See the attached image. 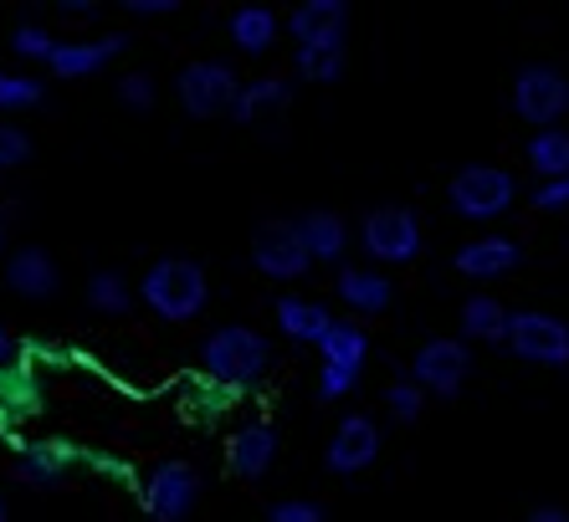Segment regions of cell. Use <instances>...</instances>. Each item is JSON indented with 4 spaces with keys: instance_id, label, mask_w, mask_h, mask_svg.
Here are the masks:
<instances>
[{
    "instance_id": "cell-34",
    "label": "cell",
    "mask_w": 569,
    "mask_h": 522,
    "mask_svg": "<svg viewBox=\"0 0 569 522\" xmlns=\"http://www.w3.org/2000/svg\"><path fill=\"white\" fill-rule=\"evenodd\" d=\"M267 522H329V508L318 496H278L267 508Z\"/></svg>"
},
{
    "instance_id": "cell-18",
    "label": "cell",
    "mask_w": 569,
    "mask_h": 522,
    "mask_svg": "<svg viewBox=\"0 0 569 522\" xmlns=\"http://www.w3.org/2000/svg\"><path fill=\"white\" fill-rule=\"evenodd\" d=\"M333 298H339V308H349V318H380L396 308V282H390V272H380V267H339L333 272Z\"/></svg>"
},
{
    "instance_id": "cell-7",
    "label": "cell",
    "mask_w": 569,
    "mask_h": 522,
    "mask_svg": "<svg viewBox=\"0 0 569 522\" xmlns=\"http://www.w3.org/2000/svg\"><path fill=\"white\" fill-rule=\"evenodd\" d=\"M472 369H477L472 343H462L457 333H437V339H426L421 349L411 353V369H406V374H411L431 400H457V394L467 390Z\"/></svg>"
},
{
    "instance_id": "cell-30",
    "label": "cell",
    "mask_w": 569,
    "mask_h": 522,
    "mask_svg": "<svg viewBox=\"0 0 569 522\" xmlns=\"http://www.w3.org/2000/svg\"><path fill=\"white\" fill-rule=\"evenodd\" d=\"M113 103H119L129 118H149L159 108V82L133 67V72H123V78L113 82Z\"/></svg>"
},
{
    "instance_id": "cell-6",
    "label": "cell",
    "mask_w": 569,
    "mask_h": 522,
    "mask_svg": "<svg viewBox=\"0 0 569 522\" xmlns=\"http://www.w3.org/2000/svg\"><path fill=\"white\" fill-rule=\"evenodd\" d=\"M513 113L529 123L533 133L539 129H565L569 118V72L555 62H529L513 72V92H508Z\"/></svg>"
},
{
    "instance_id": "cell-13",
    "label": "cell",
    "mask_w": 569,
    "mask_h": 522,
    "mask_svg": "<svg viewBox=\"0 0 569 522\" xmlns=\"http://www.w3.org/2000/svg\"><path fill=\"white\" fill-rule=\"evenodd\" d=\"M518 267H523V247L503 231H482V235H472V241H462V247L451 251V272L467 277V282H477V288L503 282V277H513Z\"/></svg>"
},
{
    "instance_id": "cell-31",
    "label": "cell",
    "mask_w": 569,
    "mask_h": 522,
    "mask_svg": "<svg viewBox=\"0 0 569 522\" xmlns=\"http://www.w3.org/2000/svg\"><path fill=\"white\" fill-rule=\"evenodd\" d=\"M11 57L16 62H52L57 57V37L47 27H41V21H21V27L11 31Z\"/></svg>"
},
{
    "instance_id": "cell-15",
    "label": "cell",
    "mask_w": 569,
    "mask_h": 522,
    "mask_svg": "<svg viewBox=\"0 0 569 522\" xmlns=\"http://www.w3.org/2000/svg\"><path fill=\"white\" fill-rule=\"evenodd\" d=\"M282 451V435L272 420H241L237 431L226 435V471L241 476V482H262L272 461Z\"/></svg>"
},
{
    "instance_id": "cell-26",
    "label": "cell",
    "mask_w": 569,
    "mask_h": 522,
    "mask_svg": "<svg viewBox=\"0 0 569 522\" xmlns=\"http://www.w3.org/2000/svg\"><path fill=\"white\" fill-rule=\"evenodd\" d=\"M523 159H529V170L539 174V180H565V174H569V129H539V133H529Z\"/></svg>"
},
{
    "instance_id": "cell-8",
    "label": "cell",
    "mask_w": 569,
    "mask_h": 522,
    "mask_svg": "<svg viewBox=\"0 0 569 522\" xmlns=\"http://www.w3.org/2000/svg\"><path fill=\"white\" fill-rule=\"evenodd\" d=\"M508 353L533 369H569V323L543 308H518L508 323Z\"/></svg>"
},
{
    "instance_id": "cell-5",
    "label": "cell",
    "mask_w": 569,
    "mask_h": 522,
    "mask_svg": "<svg viewBox=\"0 0 569 522\" xmlns=\"http://www.w3.org/2000/svg\"><path fill=\"white\" fill-rule=\"evenodd\" d=\"M237 92H241L237 62H226V57H206V62H190L174 72V103H180V113H186L190 123L231 118Z\"/></svg>"
},
{
    "instance_id": "cell-9",
    "label": "cell",
    "mask_w": 569,
    "mask_h": 522,
    "mask_svg": "<svg viewBox=\"0 0 569 522\" xmlns=\"http://www.w3.org/2000/svg\"><path fill=\"white\" fill-rule=\"evenodd\" d=\"M200 492H206V476H200L190 461L170 456L144 476L139 502H144L149 522H190V512L200 508Z\"/></svg>"
},
{
    "instance_id": "cell-4",
    "label": "cell",
    "mask_w": 569,
    "mask_h": 522,
    "mask_svg": "<svg viewBox=\"0 0 569 522\" xmlns=\"http://www.w3.org/2000/svg\"><path fill=\"white\" fill-rule=\"evenodd\" d=\"M359 251L370 257V267H411L426 251V225L411 205H375L359 215L355 225Z\"/></svg>"
},
{
    "instance_id": "cell-36",
    "label": "cell",
    "mask_w": 569,
    "mask_h": 522,
    "mask_svg": "<svg viewBox=\"0 0 569 522\" xmlns=\"http://www.w3.org/2000/svg\"><path fill=\"white\" fill-rule=\"evenodd\" d=\"M529 205L539 210V215H565L569 210V174L565 180H539L529 190Z\"/></svg>"
},
{
    "instance_id": "cell-14",
    "label": "cell",
    "mask_w": 569,
    "mask_h": 522,
    "mask_svg": "<svg viewBox=\"0 0 569 522\" xmlns=\"http://www.w3.org/2000/svg\"><path fill=\"white\" fill-rule=\"evenodd\" d=\"M78 461H82L78 445L41 435V441H21V445H16L11 471H16V482L31 486V492H57V486L72 476V466H78Z\"/></svg>"
},
{
    "instance_id": "cell-28",
    "label": "cell",
    "mask_w": 569,
    "mask_h": 522,
    "mask_svg": "<svg viewBox=\"0 0 569 522\" xmlns=\"http://www.w3.org/2000/svg\"><path fill=\"white\" fill-rule=\"evenodd\" d=\"M47 103V82L37 72H11L0 67V118H16V113H37Z\"/></svg>"
},
{
    "instance_id": "cell-12",
    "label": "cell",
    "mask_w": 569,
    "mask_h": 522,
    "mask_svg": "<svg viewBox=\"0 0 569 522\" xmlns=\"http://www.w3.org/2000/svg\"><path fill=\"white\" fill-rule=\"evenodd\" d=\"M282 21H288L292 47L349 52V27H355V11H349V0H298V6H292Z\"/></svg>"
},
{
    "instance_id": "cell-21",
    "label": "cell",
    "mask_w": 569,
    "mask_h": 522,
    "mask_svg": "<svg viewBox=\"0 0 569 522\" xmlns=\"http://www.w3.org/2000/svg\"><path fill=\"white\" fill-rule=\"evenodd\" d=\"M508 323H513V308L498 302L492 292H472V298H462V308H457V339L462 343H492V349H503Z\"/></svg>"
},
{
    "instance_id": "cell-22",
    "label": "cell",
    "mask_w": 569,
    "mask_h": 522,
    "mask_svg": "<svg viewBox=\"0 0 569 522\" xmlns=\"http://www.w3.org/2000/svg\"><path fill=\"white\" fill-rule=\"evenodd\" d=\"M282 31H288V21L272 6H257V0L252 6H237L231 21H226V37H231V47L241 57H267L282 41Z\"/></svg>"
},
{
    "instance_id": "cell-11",
    "label": "cell",
    "mask_w": 569,
    "mask_h": 522,
    "mask_svg": "<svg viewBox=\"0 0 569 522\" xmlns=\"http://www.w3.org/2000/svg\"><path fill=\"white\" fill-rule=\"evenodd\" d=\"M385 451V431H380V420L365 415V410H349L339 425H333L329 445H323V471L329 476H359V471H370L375 461H380Z\"/></svg>"
},
{
    "instance_id": "cell-16",
    "label": "cell",
    "mask_w": 569,
    "mask_h": 522,
    "mask_svg": "<svg viewBox=\"0 0 569 522\" xmlns=\"http://www.w3.org/2000/svg\"><path fill=\"white\" fill-rule=\"evenodd\" d=\"M129 52V31H108V37H72V41H57V57L47 62V72L62 82H82V78H98L108 72V62H119Z\"/></svg>"
},
{
    "instance_id": "cell-24",
    "label": "cell",
    "mask_w": 569,
    "mask_h": 522,
    "mask_svg": "<svg viewBox=\"0 0 569 522\" xmlns=\"http://www.w3.org/2000/svg\"><path fill=\"white\" fill-rule=\"evenodd\" d=\"M318 364H333V369H349V374H365V364H370V333H365V323H355V318H339V323L323 333V343H318Z\"/></svg>"
},
{
    "instance_id": "cell-32",
    "label": "cell",
    "mask_w": 569,
    "mask_h": 522,
    "mask_svg": "<svg viewBox=\"0 0 569 522\" xmlns=\"http://www.w3.org/2000/svg\"><path fill=\"white\" fill-rule=\"evenodd\" d=\"M37 159V139H31L16 118H0V174L21 170V164H31Z\"/></svg>"
},
{
    "instance_id": "cell-20",
    "label": "cell",
    "mask_w": 569,
    "mask_h": 522,
    "mask_svg": "<svg viewBox=\"0 0 569 522\" xmlns=\"http://www.w3.org/2000/svg\"><path fill=\"white\" fill-rule=\"evenodd\" d=\"M292 108V78L278 72H262V78H247L237 92V108H231V123L237 129H262L272 118H288Z\"/></svg>"
},
{
    "instance_id": "cell-38",
    "label": "cell",
    "mask_w": 569,
    "mask_h": 522,
    "mask_svg": "<svg viewBox=\"0 0 569 522\" xmlns=\"http://www.w3.org/2000/svg\"><path fill=\"white\" fill-rule=\"evenodd\" d=\"M57 16H67V21H98L103 6L98 0H57Z\"/></svg>"
},
{
    "instance_id": "cell-39",
    "label": "cell",
    "mask_w": 569,
    "mask_h": 522,
    "mask_svg": "<svg viewBox=\"0 0 569 522\" xmlns=\"http://www.w3.org/2000/svg\"><path fill=\"white\" fill-rule=\"evenodd\" d=\"M21 364V343L11 339V328L0 323V369H16Z\"/></svg>"
},
{
    "instance_id": "cell-2",
    "label": "cell",
    "mask_w": 569,
    "mask_h": 522,
    "mask_svg": "<svg viewBox=\"0 0 569 522\" xmlns=\"http://www.w3.org/2000/svg\"><path fill=\"white\" fill-rule=\"evenodd\" d=\"M139 302L159 323H196L211 308V277L196 257H154L139 277Z\"/></svg>"
},
{
    "instance_id": "cell-17",
    "label": "cell",
    "mask_w": 569,
    "mask_h": 522,
    "mask_svg": "<svg viewBox=\"0 0 569 522\" xmlns=\"http://www.w3.org/2000/svg\"><path fill=\"white\" fill-rule=\"evenodd\" d=\"M6 292L21 302H52L62 292V267L47 247L27 241V247H16L6 257Z\"/></svg>"
},
{
    "instance_id": "cell-10",
    "label": "cell",
    "mask_w": 569,
    "mask_h": 522,
    "mask_svg": "<svg viewBox=\"0 0 569 522\" xmlns=\"http://www.w3.org/2000/svg\"><path fill=\"white\" fill-rule=\"evenodd\" d=\"M247 257L252 267L267 277V282H303L313 272V257H308L303 235H298V221H262L247 241Z\"/></svg>"
},
{
    "instance_id": "cell-1",
    "label": "cell",
    "mask_w": 569,
    "mask_h": 522,
    "mask_svg": "<svg viewBox=\"0 0 569 522\" xmlns=\"http://www.w3.org/2000/svg\"><path fill=\"white\" fill-rule=\"evenodd\" d=\"M196 359H200V374L211 379V384H221V390H252V384H262L272 374L278 349H272V339H267L262 328L221 323L200 339Z\"/></svg>"
},
{
    "instance_id": "cell-23",
    "label": "cell",
    "mask_w": 569,
    "mask_h": 522,
    "mask_svg": "<svg viewBox=\"0 0 569 522\" xmlns=\"http://www.w3.org/2000/svg\"><path fill=\"white\" fill-rule=\"evenodd\" d=\"M272 323H278V333L288 343H323V333H329L339 318L323 308L318 298H298V292H288V298H278L272 302Z\"/></svg>"
},
{
    "instance_id": "cell-35",
    "label": "cell",
    "mask_w": 569,
    "mask_h": 522,
    "mask_svg": "<svg viewBox=\"0 0 569 522\" xmlns=\"http://www.w3.org/2000/svg\"><path fill=\"white\" fill-rule=\"evenodd\" d=\"M355 390H359V374H349V369H333V364H318L313 394L323 400V405H339V400H349Z\"/></svg>"
},
{
    "instance_id": "cell-40",
    "label": "cell",
    "mask_w": 569,
    "mask_h": 522,
    "mask_svg": "<svg viewBox=\"0 0 569 522\" xmlns=\"http://www.w3.org/2000/svg\"><path fill=\"white\" fill-rule=\"evenodd\" d=\"M523 522H569V508H559V502H539V508H529Z\"/></svg>"
},
{
    "instance_id": "cell-33",
    "label": "cell",
    "mask_w": 569,
    "mask_h": 522,
    "mask_svg": "<svg viewBox=\"0 0 569 522\" xmlns=\"http://www.w3.org/2000/svg\"><path fill=\"white\" fill-rule=\"evenodd\" d=\"M0 405L11 410H37V379H31V369H0Z\"/></svg>"
},
{
    "instance_id": "cell-27",
    "label": "cell",
    "mask_w": 569,
    "mask_h": 522,
    "mask_svg": "<svg viewBox=\"0 0 569 522\" xmlns=\"http://www.w3.org/2000/svg\"><path fill=\"white\" fill-rule=\"evenodd\" d=\"M349 72V52H323V47H292V78L308 88H333Z\"/></svg>"
},
{
    "instance_id": "cell-41",
    "label": "cell",
    "mask_w": 569,
    "mask_h": 522,
    "mask_svg": "<svg viewBox=\"0 0 569 522\" xmlns=\"http://www.w3.org/2000/svg\"><path fill=\"white\" fill-rule=\"evenodd\" d=\"M6 241H11V221H6V210H0V257H11V251H6Z\"/></svg>"
},
{
    "instance_id": "cell-37",
    "label": "cell",
    "mask_w": 569,
    "mask_h": 522,
    "mask_svg": "<svg viewBox=\"0 0 569 522\" xmlns=\"http://www.w3.org/2000/svg\"><path fill=\"white\" fill-rule=\"evenodd\" d=\"M119 11L123 16H174L180 11V0H123Z\"/></svg>"
},
{
    "instance_id": "cell-19",
    "label": "cell",
    "mask_w": 569,
    "mask_h": 522,
    "mask_svg": "<svg viewBox=\"0 0 569 522\" xmlns=\"http://www.w3.org/2000/svg\"><path fill=\"white\" fill-rule=\"evenodd\" d=\"M298 235H303L313 267H345L349 247H355V225H349L339 210H329V205L303 210V215H298Z\"/></svg>"
},
{
    "instance_id": "cell-25",
    "label": "cell",
    "mask_w": 569,
    "mask_h": 522,
    "mask_svg": "<svg viewBox=\"0 0 569 522\" xmlns=\"http://www.w3.org/2000/svg\"><path fill=\"white\" fill-rule=\"evenodd\" d=\"M133 298H139V288H133V282L119 272V267H98V272L82 282V302H88L98 318H123V313H133Z\"/></svg>"
},
{
    "instance_id": "cell-42",
    "label": "cell",
    "mask_w": 569,
    "mask_h": 522,
    "mask_svg": "<svg viewBox=\"0 0 569 522\" xmlns=\"http://www.w3.org/2000/svg\"><path fill=\"white\" fill-rule=\"evenodd\" d=\"M0 522H11V512H6V496H0Z\"/></svg>"
},
{
    "instance_id": "cell-3",
    "label": "cell",
    "mask_w": 569,
    "mask_h": 522,
    "mask_svg": "<svg viewBox=\"0 0 569 522\" xmlns=\"http://www.w3.org/2000/svg\"><path fill=\"white\" fill-rule=\"evenodd\" d=\"M518 205V174L503 164H462L447 180V210L467 225H492Z\"/></svg>"
},
{
    "instance_id": "cell-29",
    "label": "cell",
    "mask_w": 569,
    "mask_h": 522,
    "mask_svg": "<svg viewBox=\"0 0 569 522\" xmlns=\"http://www.w3.org/2000/svg\"><path fill=\"white\" fill-rule=\"evenodd\" d=\"M426 400H431V394H426L411 374H396L385 384V415L396 420V425H416V420L426 415Z\"/></svg>"
}]
</instances>
